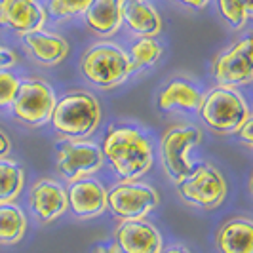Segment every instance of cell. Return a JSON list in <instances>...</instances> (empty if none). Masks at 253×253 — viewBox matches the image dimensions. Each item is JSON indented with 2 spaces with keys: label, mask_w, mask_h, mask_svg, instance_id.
<instances>
[{
  "label": "cell",
  "mask_w": 253,
  "mask_h": 253,
  "mask_svg": "<svg viewBox=\"0 0 253 253\" xmlns=\"http://www.w3.org/2000/svg\"><path fill=\"white\" fill-rule=\"evenodd\" d=\"M99 147L105 166L120 181H139L154 166V143L137 124H111Z\"/></svg>",
  "instance_id": "obj_1"
},
{
  "label": "cell",
  "mask_w": 253,
  "mask_h": 253,
  "mask_svg": "<svg viewBox=\"0 0 253 253\" xmlns=\"http://www.w3.org/2000/svg\"><path fill=\"white\" fill-rule=\"evenodd\" d=\"M103 109L88 89H71L57 97L50 126L61 139H91L101 127Z\"/></svg>",
  "instance_id": "obj_2"
},
{
  "label": "cell",
  "mask_w": 253,
  "mask_h": 253,
  "mask_svg": "<svg viewBox=\"0 0 253 253\" xmlns=\"http://www.w3.org/2000/svg\"><path fill=\"white\" fill-rule=\"evenodd\" d=\"M80 73L91 86L109 91L133 75L127 51L113 40H97L80 57Z\"/></svg>",
  "instance_id": "obj_3"
},
{
  "label": "cell",
  "mask_w": 253,
  "mask_h": 253,
  "mask_svg": "<svg viewBox=\"0 0 253 253\" xmlns=\"http://www.w3.org/2000/svg\"><path fill=\"white\" fill-rule=\"evenodd\" d=\"M196 113L211 131L232 135L242 126V122L252 116V109L242 89L217 84L202 95Z\"/></svg>",
  "instance_id": "obj_4"
},
{
  "label": "cell",
  "mask_w": 253,
  "mask_h": 253,
  "mask_svg": "<svg viewBox=\"0 0 253 253\" xmlns=\"http://www.w3.org/2000/svg\"><path fill=\"white\" fill-rule=\"evenodd\" d=\"M202 141L204 131L196 124H173L162 133L158 152L166 175L173 185H179L194 169L196 164L190 160V152Z\"/></svg>",
  "instance_id": "obj_5"
},
{
  "label": "cell",
  "mask_w": 253,
  "mask_h": 253,
  "mask_svg": "<svg viewBox=\"0 0 253 253\" xmlns=\"http://www.w3.org/2000/svg\"><path fill=\"white\" fill-rule=\"evenodd\" d=\"M55 101L57 95L50 82L44 78H21L8 113L15 122L27 127H44L50 124Z\"/></svg>",
  "instance_id": "obj_6"
},
{
  "label": "cell",
  "mask_w": 253,
  "mask_h": 253,
  "mask_svg": "<svg viewBox=\"0 0 253 253\" xmlns=\"http://www.w3.org/2000/svg\"><path fill=\"white\" fill-rule=\"evenodd\" d=\"M179 198L190 208L213 211L227 200L228 185L225 175L210 162L194 166L190 175L175 185Z\"/></svg>",
  "instance_id": "obj_7"
},
{
  "label": "cell",
  "mask_w": 253,
  "mask_h": 253,
  "mask_svg": "<svg viewBox=\"0 0 253 253\" xmlns=\"http://www.w3.org/2000/svg\"><path fill=\"white\" fill-rule=\"evenodd\" d=\"M158 204V190L143 181H116L107 189V211L118 221L147 219Z\"/></svg>",
  "instance_id": "obj_8"
},
{
  "label": "cell",
  "mask_w": 253,
  "mask_h": 253,
  "mask_svg": "<svg viewBox=\"0 0 253 253\" xmlns=\"http://www.w3.org/2000/svg\"><path fill=\"white\" fill-rule=\"evenodd\" d=\"M55 168L69 185L80 179L95 177L105 168L99 143L93 139H63L57 147Z\"/></svg>",
  "instance_id": "obj_9"
},
{
  "label": "cell",
  "mask_w": 253,
  "mask_h": 253,
  "mask_svg": "<svg viewBox=\"0 0 253 253\" xmlns=\"http://www.w3.org/2000/svg\"><path fill=\"white\" fill-rule=\"evenodd\" d=\"M211 75L219 86L244 88L253 80V44L252 37L234 40L211 59Z\"/></svg>",
  "instance_id": "obj_10"
},
{
  "label": "cell",
  "mask_w": 253,
  "mask_h": 253,
  "mask_svg": "<svg viewBox=\"0 0 253 253\" xmlns=\"http://www.w3.org/2000/svg\"><path fill=\"white\" fill-rule=\"evenodd\" d=\"M31 215L42 225H50L69 211L67 187L61 181L51 177H42L35 181L27 196Z\"/></svg>",
  "instance_id": "obj_11"
},
{
  "label": "cell",
  "mask_w": 253,
  "mask_h": 253,
  "mask_svg": "<svg viewBox=\"0 0 253 253\" xmlns=\"http://www.w3.org/2000/svg\"><path fill=\"white\" fill-rule=\"evenodd\" d=\"M48 13L42 0H0V27L21 38L44 29Z\"/></svg>",
  "instance_id": "obj_12"
},
{
  "label": "cell",
  "mask_w": 253,
  "mask_h": 253,
  "mask_svg": "<svg viewBox=\"0 0 253 253\" xmlns=\"http://www.w3.org/2000/svg\"><path fill=\"white\" fill-rule=\"evenodd\" d=\"M114 242L122 253H160L164 236L147 219L120 221L114 228Z\"/></svg>",
  "instance_id": "obj_13"
},
{
  "label": "cell",
  "mask_w": 253,
  "mask_h": 253,
  "mask_svg": "<svg viewBox=\"0 0 253 253\" xmlns=\"http://www.w3.org/2000/svg\"><path fill=\"white\" fill-rule=\"evenodd\" d=\"M21 46L25 53L40 67H57L69 57V40L55 31L38 29L21 37Z\"/></svg>",
  "instance_id": "obj_14"
},
{
  "label": "cell",
  "mask_w": 253,
  "mask_h": 253,
  "mask_svg": "<svg viewBox=\"0 0 253 253\" xmlns=\"http://www.w3.org/2000/svg\"><path fill=\"white\" fill-rule=\"evenodd\" d=\"M69 210L76 219H95L107 211V187L95 177L80 179L67 187Z\"/></svg>",
  "instance_id": "obj_15"
},
{
  "label": "cell",
  "mask_w": 253,
  "mask_h": 253,
  "mask_svg": "<svg viewBox=\"0 0 253 253\" xmlns=\"http://www.w3.org/2000/svg\"><path fill=\"white\" fill-rule=\"evenodd\" d=\"M124 6L126 0H91L82 21L91 35L101 40H111L124 25Z\"/></svg>",
  "instance_id": "obj_16"
},
{
  "label": "cell",
  "mask_w": 253,
  "mask_h": 253,
  "mask_svg": "<svg viewBox=\"0 0 253 253\" xmlns=\"http://www.w3.org/2000/svg\"><path fill=\"white\" fill-rule=\"evenodd\" d=\"M202 95L204 91L196 82L177 76L160 88L156 95V105L162 113H175V111L196 113L202 101Z\"/></svg>",
  "instance_id": "obj_17"
},
{
  "label": "cell",
  "mask_w": 253,
  "mask_h": 253,
  "mask_svg": "<svg viewBox=\"0 0 253 253\" xmlns=\"http://www.w3.org/2000/svg\"><path fill=\"white\" fill-rule=\"evenodd\" d=\"M124 25L137 38H158L162 35L164 21L151 0H126Z\"/></svg>",
  "instance_id": "obj_18"
},
{
  "label": "cell",
  "mask_w": 253,
  "mask_h": 253,
  "mask_svg": "<svg viewBox=\"0 0 253 253\" xmlns=\"http://www.w3.org/2000/svg\"><path fill=\"white\" fill-rule=\"evenodd\" d=\"M219 253H253V223L250 217H232L215 234Z\"/></svg>",
  "instance_id": "obj_19"
},
{
  "label": "cell",
  "mask_w": 253,
  "mask_h": 253,
  "mask_svg": "<svg viewBox=\"0 0 253 253\" xmlns=\"http://www.w3.org/2000/svg\"><path fill=\"white\" fill-rule=\"evenodd\" d=\"M27 221L25 211L15 202L0 204V246H15L25 238Z\"/></svg>",
  "instance_id": "obj_20"
},
{
  "label": "cell",
  "mask_w": 253,
  "mask_h": 253,
  "mask_svg": "<svg viewBox=\"0 0 253 253\" xmlns=\"http://www.w3.org/2000/svg\"><path fill=\"white\" fill-rule=\"evenodd\" d=\"M25 189V169L13 158L0 160V204L17 202Z\"/></svg>",
  "instance_id": "obj_21"
},
{
  "label": "cell",
  "mask_w": 253,
  "mask_h": 253,
  "mask_svg": "<svg viewBox=\"0 0 253 253\" xmlns=\"http://www.w3.org/2000/svg\"><path fill=\"white\" fill-rule=\"evenodd\" d=\"M126 51L129 55V61H131L133 75H135L143 69H151L158 63L162 59L164 46L158 42V38H137L129 44Z\"/></svg>",
  "instance_id": "obj_22"
},
{
  "label": "cell",
  "mask_w": 253,
  "mask_h": 253,
  "mask_svg": "<svg viewBox=\"0 0 253 253\" xmlns=\"http://www.w3.org/2000/svg\"><path fill=\"white\" fill-rule=\"evenodd\" d=\"M89 4L91 0H46L44 8L48 13V19L55 23H63L82 17Z\"/></svg>",
  "instance_id": "obj_23"
},
{
  "label": "cell",
  "mask_w": 253,
  "mask_h": 253,
  "mask_svg": "<svg viewBox=\"0 0 253 253\" xmlns=\"http://www.w3.org/2000/svg\"><path fill=\"white\" fill-rule=\"evenodd\" d=\"M215 2L219 15L225 19V23L230 29H234V31H244L246 29L252 15L246 12L242 0H215Z\"/></svg>",
  "instance_id": "obj_24"
},
{
  "label": "cell",
  "mask_w": 253,
  "mask_h": 253,
  "mask_svg": "<svg viewBox=\"0 0 253 253\" xmlns=\"http://www.w3.org/2000/svg\"><path fill=\"white\" fill-rule=\"evenodd\" d=\"M19 84L21 78L12 69H0V111H8L12 107Z\"/></svg>",
  "instance_id": "obj_25"
},
{
  "label": "cell",
  "mask_w": 253,
  "mask_h": 253,
  "mask_svg": "<svg viewBox=\"0 0 253 253\" xmlns=\"http://www.w3.org/2000/svg\"><path fill=\"white\" fill-rule=\"evenodd\" d=\"M252 124H253V118L250 116L248 120H244L242 122V126L232 133L236 139H238V143H242L246 149H252L253 147V127H252Z\"/></svg>",
  "instance_id": "obj_26"
},
{
  "label": "cell",
  "mask_w": 253,
  "mask_h": 253,
  "mask_svg": "<svg viewBox=\"0 0 253 253\" xmlns=\"http://www.w3.org/2000/svg\"><path fill=\"white\" fill-rule=\"evenodd\" d=\"M17 63H19V55L15 53V50L0 42V69H13Z\"/></svg>",
  "instance_id": "obj_27"
},
{
  "label": "cell",
  "mask_w": 253,
  "mask_h": 253,
  "mask_svg": "<svg viewBox=\"0 0 253 253\" xmlns=\"http://www.w3.org/2000/svg\"><path fill=\"white\" fill-rule=\"evenodd\" d=\"M10 152H12V139L4 129H0V160L8 158Z\"/></svg>",
  "instance_id": "obj_28"
},
{
  "label": "cell",
  "mask_w": 253,
  "mask_h": 253,
  "mask_svg": "<svg viewBox=\"0 0 253 253\" xmlns=\"http://www.w3.org/2000/svg\"><path fill=\"white\" fill-rule=\"evenodd\" d=\"M179 4H183V6H187L190 10H196V12H202L206 10L213 0H175Z\"/></svg>",
  "instance_id": "obj_29"
},
{
  "label": "cell",
  "mask_w": 253,
  "mask_h": 253,
  "mask_svg": "<svg viewBox=\"0 0 253 253\" xmlns=\"http://www.w3.org/2000/svg\"><path fill=\"white\" fill-rule=\"evenodd\" d=\"M91 253H122L120 252V248L116 246V242H109V244H97L93 250H91Z\"/></svg>",
  "instance_id": "obj_30"
},
{
  "label": "cell",
  "mask_w": 253,
  "mask_h": 253,
  "mask_svg": "<svg viewBox=\"0 0 253 253\" xmlns=\"http://www.w3.org/2000/svg\"><path fill=\"white\" fill-rule=\"evenodd\" d=\"M160 253H190L185 246H171V248H168V250H162Z\"/></svg>",
  "instance_id": "obj_31"
},
{
  "label": "cell",
  "mask_w": 253,
  "mask_h": 253,
  "mask_svg": "<svg viewBox=\"0 0 253 253\" xmlns=\"http://www.w3.org/2000/svg\"><path fill=\"white\" fill-rule=\"evenodd\" d=\"M242 4H244V8H246V12L253 15V0H242Z\"/></svg>",
  "instance_id": "obj_32"
}]
</instances>
